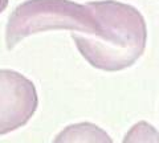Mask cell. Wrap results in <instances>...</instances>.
Segmentation results:
<instances>
[{"mask_svg":"<svg viewBox=\"0 0 159 143\" xmlns=\"http://www.w3.org/2000/svg\"><path fill=\"white\" fill-rule=\"evenodd\" d=\"M101 23L97 37L72 34L82 56L94 68L121 70L139 57L145 41V25L139 12L116 2L90 3Z\"/></svg>","mask_w":159,"mask_h":143,"instance_id":"obj_1","label":"cell"},{"mask_svg":"<svg viewBox=\"0 0 159 143\" xmlns=\"http://www.w3.org/2000/svg\"><path fill=\"white\" fill-rule=\"evenodd\" d=\"M84 29L90 34L101 31V23L92 4L80 6L69 0H27L8 19L6 44L12 49L31 34L49 29Z\"/></svg>","mask_w":159,"mask_h":143,"instance_id":"obj_2","label":"cell"},{"mask_svg":"<svg viewBox=\"0 0 159 143\" xmlns=\"http://www.w3.org/2000/svg\"><path fill=\"white\" fill-rule=\"evenodd\" d=\"M39 106L34 83L11 69H0V135L23 127Z\"/></svg>","mask_w":159,"mask_h":143,"instance_id":"obj_3","label":"cell"},{"mask_svg":"<svg viewBox=\"0 0 159 143\" xmlns=\"http://www.w3.org/2000/svg\"><path fill=\"white\" fill-rule=\"evenodd\" d=\"M52 143H113V141L101 127L82 122L66 126Z\"/></svg>","mask_w":159,"mask_h":143,"instance_id":"obj_4","label":"cell"},{"mask_svg":"<svg viewBox=\"0 0 159 143\" xmlns=\"http://www.w3.org/2000/svg\"><path fill=\"white\" fill-rule=\"evenodd\" d=\"M122 143H159V132L146 122L134 125Z\"/></svg>","mask_w":159,"mask_h":143,"instance_id":"obj_5","label":"cell"},{"mask_svg":"<svg viewBox=\"0 0 159 143\" xmlns=\"http://www.w3.org/2000/svg\"><path fill=\"white\" fill-rule=\"evenodd\" d=\"M7 6H8V0H0V13L7 8Z\"/></svg>","mask_w":159,"mask_h":143,"instance_id":"obj_6","label":"cell"}]
</instances>
